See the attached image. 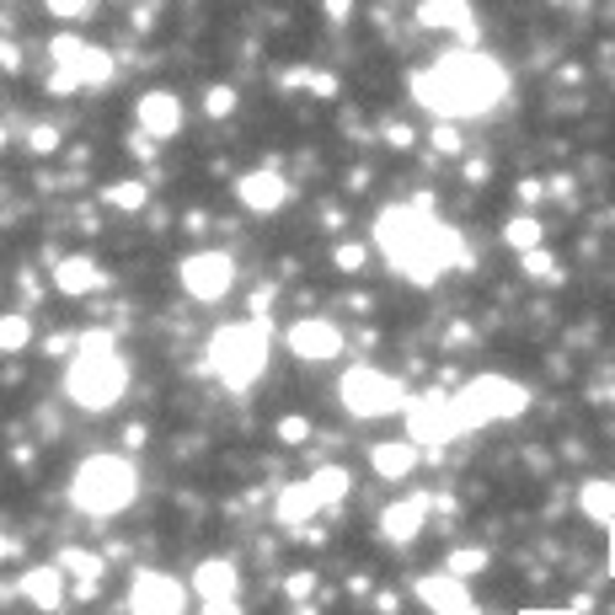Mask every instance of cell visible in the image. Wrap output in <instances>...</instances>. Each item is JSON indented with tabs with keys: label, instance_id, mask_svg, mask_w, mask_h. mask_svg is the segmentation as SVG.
Returning <instances> with one entry per match:
<instances>
[{
	"label": "cell",
	"instance_id": "cell-1",
	"mask_svg": "<svg viewBox=\"0 0 615 615\" xmlns=\"http://www.w3.org/2000/svg\"><path fill=\"white\" fill-rule=\"evenodd\" d=\"M374 242L385 251V262L396 273H407L412 284H434L439 273H450L466 262L460 231H450L445 220H434L428 204H391L374 220Z\"/></svg>",
	"mask_w": 615,
	"mask_h": 615
},
{
	"label": "cell",
	"instance_id": "cell-2",
	"mask_svg": "<svg viewBox=\"0 0 615 615\" xmlns=\"http://www.w3.org/2000/svg\"><path fill=\"white\" fill-rule=\"evenodd\" d=\"M412 97L439 113V119H471V113H488L508 97V70L492 59V54H477V48H460V54H445L434 59L428 70L412 76Z\"/></svg>",
	"mask_w": 615,
	"mask_h": 615
},
{
	"label": "cell",
	"instance_id": "cell-3",
	"mask_svg": "<svg viewBox=\"0 0 615 615\" xmlns=\"http://www.w3.org/2000/svg\"><path fill=\"white\" fill-rule=\"evenodd\" d=\"M123 391H128V365H123L119 343L97 327L81 332V348L65 369V396L86 412H108L123 402Z\"/></svg>",
	"mask_w": 615,
	"mask_h": 615
},
{
	"label": "cell",
	"instance_id": "cell-4",
	"mask_svg": "<svg viewBox=\"0 0 615 615\" xmlns=\"http://www.w3.org/2000/svg\"><path fill=\"white\" fill-rule=\"evenodd\" d=\"M134 497H139V477H134V466L123 455H91L70 477V503L91 519H113Z\"/></svg>",
	"mask_w": 615,
	"mask_h": 615
},
{
	"label": "cell",
	"instance_id": "cell-5",
	"mask_svg": "<svg viewBox=\"0 0 615 615\" xmlns=\"http://www.w3.org/2000/svg\"><path fill=\"white\" fill-rule=\"evenodd\" d=\"M209 369L220 374V385L231 391H251L268 369V322L251 316V322H231L209 337Z\"/></svg>",
	"mask_w": 615,
	"mask_h": 615
},
{
	"label": "cell",
	"instance_id": "cell-6",
	"mask_svg": "<svg viewBox=\"0 0 615 615\" xmlns=\"http://www.w3.org/2000/svg\"><path fill=\"white\" fill-rule=\"evenodd\" d=\"M450 402H455L460 434H471V428H488V423L519 417V412L530 407V391H525L519 380H508V374H477V380H466V385L455 391Z\"/></svg>",
	"mask_w": 615,
	"mask_h": 615
},
{
	"label": "cell",
	"instance_id": "cell-7",
	"mask_svg": "<svg viewBox=\"0 0 615 615\" xmlns=\"http://www.w3.org/2000/svg\"><path fill=\"white\" fill-rule=\"evenodd\" d=\"M337 396H343V407L354 412V417H391V412H407V391H402V380H391L385 369L374 365H354L343 374V385H337Z\"/></svg>",
	"mask_w": 615,
	"mask_h": 615
},
{
	"label": "cell",
	"instance_id": "cell-8",
	"mask_svg": "<svg viewBox=\"0 0 615 615\" xmlns=\"http://www.w3.org/2000/svg\"><path fill=\"white\" fill-rule=\"evenodd\" d=\"M177 279H182V289H188L193 300L220 305V300L236 289V262H231V251H193V257H182Z\"/></svg>",
	"mask_w": 615,
	"mask_h": 615
},
{
	"label": "cell",
	"instance_id": "cell-9",
	"mask_svg": "<svg viewBox=\"0 0 615 615\" xmlns=\"http://www.w3.org/2000/svg\"><path fill=\"white\" fill-rule=\"evenodd\" d=\"M407 439L417 450H439V445H450L460 439V423H455V402L450 396H417L407 402Z\"/></svg>",
	"mask_w": 615,
	"mask_h": 615
},
{
	"label": "cell",
	"instance_id": "cell-10",
	"mask_svg": "<svg viewBox=\"0 0 615 615\" xmlns=\"http://www.w3.org/2000/svg\"><path fill=\"white\" fill-rule=\"evenodd\" d=\"M289 354L294 359H305V365H327L343 354V327L327 322V316H300L294 327H289Z\"/></svg>",
	"mask_w": 615,
	"mask_h": 615
},
{
	"label": "cell",
	"instance_id": "cell-11",
	"mask_svg": "<svg viewBox=\"0 0 615 615\" xmlns=\"http://www.w3.org/2000/svg\"><path fill=\"white\" fill-rule=\"evenodd\" d=\"M188 611V589L171 573H139L128 589V615H182Z\"/></svg>",
	"mask_w": 615,
	"mask_h": 615
},
{
	"label": "cell",
	"instance_id": "cell-12",
	"mask_svg": "<svg viewBox=\"0 0 615 615\" xmlns=\"http://www.w3.org/2000/svg\"><path fill=\"white\" fill-rule=\"evenodd\" d=\"M417 600H423V605H428L434 615H477V605H471V589H466V578H450V573L417 578Z\"/></svg>",
	"mask_w": 615,
	"mask_h": 615
},
{
	"label": "cell",
	"instance_id": "cell-13",
	"mask_svg": "<svg viewBox=\"0 0 615 615\" xmlns=\"http://www.w3.org/2000/svg\"><path fill=\"white\" fill-rule=\"evenodd\" d=\"M428 514H434V497L428 492H412V497H396L385 514H380V535L391 540V546H402L412 535L428 525Z\"/></svg>",
	"mask_w": 615,
	"mask_h": 615
},
{
	"label": "cell",
	"instance_id": "cell-14",
	"mask_svg": "<svg viewBox=\"0 0 615 615\" xmlns=\"http://www.w3.org/2000/svg\"><path fill=\"white\" fill-rule=\"evenodd\" d=\"M236 199L251 214H279L289 204V177H279V171H246L242 182H236Z\"/></svg>",
	"mask_w": 615,
	"mask_h": 615
},
{
	"label": "cell",
	"instance_id": "cell-15",
	"mask_svg": "<svg viewBox=\"0 0 615 615\" xmlns=\"http://www.w3.org/2000/svg\"><path fill=\"white\" fill-rule=\"evenodd\" d=\"M134 119L145 128V139H171V134L182 128V102H177L171 91H145V97L134 102Z\"/></svg>",
	"mask_w": 615,
	"mask_h": 615
},
{
	"label": "cell",
	"instance_id": "cell-16",
	"mask_svg": "<svg viewBox=\"0 0 615 615\" xmlns=\"http://www.w3.org/2000/svg\"><path fill=\"white\" fill-rule=\"evenodd\" d=\"M193 594L199 600H236L242 594V568L231 557H209L193 568Z\"/></svg>",
	"mask_w": 615,
	"mask_h": 615
},
{
	"label": "cell",
	"instance_id": "cell-17",
	"mask_svg": "<svg viewBox=\"0 0 615 615\" xmlns=\"http://www.w3.org/2000/svg\"><path fill=\"white\" fill-rule=\"evenodd\" d=\"M417 460H423V450H417L412 439H380V445L369 450L374 477H385V482H407L412 471H417Z\"/></svg>",
	"mask_w": 615,
	"mask_h": 615
},
{
	"label": "cell",
	"instance_id": "cell-18",
	"mask_svg": "<svg viewBox=\"0 0 615 615\" xmlns=\"http://www.w3.org/2000/svg\"><path fill=\"white\" fill-rule=\"evenodd\" d=\"M22 600L33 611H59L65 605V573L59 568H27L22 573Z\"/></svg>",
	"mask_w": 615,
	"mask_h": 615
},
{
	"label": "cell",
	"instance_id": "cell-19",
	"mask_svg": "<svg viewBox=\"0 0 615 615\" xmlns=\"http://www.w3.org/2000/svg\"><path fill=\"white\" fill-rule=\"evenodd\" d=\"M417 22L423 27H455L466 43L477 38V22H471V5L466 0H423L417 5Z\"/></svg>",
	"mask_w": 615,
	"mask_h": 615
},
{
	"label": "cell",
	"instance_id": "cell-20",
	"mask_svg": "<svg viewBox=\"0 0 615 615\" xmlns=\"http://www.w3.org/2000/svg\"><path fill=\"white\" fill-rule=\"evenodd\" d=\"M97 284H102V268H97L91 257H59V262H54V289H59V294L81 300V294H91Z\"/></svg>",
	"mask_w": 615,
	"mask_h": 615
},
{
	"label": "cell",
	"instance_id": "cell-21",
	"mask_svg": "<svg viewBox=\"0 0 615 615\" xmlns=\"http://www.w3.org/2000/svg\"><path fill=\"white\" fill-rule=\"evenodd\" d=\"M322 508H327V503L316 497L311 477H305V482H294V488H284L279 492V503H273L279 525H289V530H294V525H305V519H311V514H322Z\"/></svg>",
	"mask_w": 615,
	"mask_h": 615
},
{
	"label": "cell",
	"instance_id": "cell-22",
	"mask_svg": "<svg viewBox=\"0 0 615 615\" xmlns=\"http://www.w3.org/2000/svg\"><path fill=\"white\" fill-rule=\"evenodd\" d=\"M578 508H583L594 525H615V482H583Z\"/></svg>",
	"mask_w": 615,
	"mask_h": 615
},
{
	"label": "cell",
	"instance_id": "cell-23",
	"mask_svg": "<svg viewBox=\"0 0 615 615\" xmlns=\"http://www.w3.org/2000/svg\"><path fill=\"white\" fill-rule=\"evenodd\" d=\"M54 568H59V573H76L81 583H97V578L108 573L102 557H97V551H81V546H65V551L54 557Z\"/></svg>",
	"mask_w": 615,
	"mask_h": 615
},
{
	"label": "cell",
	"instance_id": "cell-24",
	"mask_svg": "<svg viewBox=\"0 0 615 615\" xmlns=\"http://www.w3.org/2000/svg\"><path fill=\"white\" fill-rule=\"evenodd\" d=\"M70 76H76L81 86H102L108 76H113V54H102V48H91V43H86V54L70 65Z\"/></svg>",
	"mask_w": 615,
	"mask_h": 615
},
{
	"label": "cell",
	"instance_id": "cell-25",
	"mask_svg": "<svg viewBox=\"0 0 615 615\" xmlns=\"http://www.w3.org/2000/svg\"><path fill=\"white\" fill-rule=\"evenodd\" d=\"M439 573H450V578H477V573H488V546H460V551H450Z\"/></svg>",
	"mask_w": 615,
	"mask_h": 615
},
{
	"label": "cell",
	"instance_id": "cell-26",
	"mask_svg": "<svg viewBox=\"0 0 615 615\" xmlns=\"http://www.w3.org/2000/svg\"><path fill=\"white\" fill-rule=\"evenodd\" d=\"M27 343H33V322L22 311H5L0 316V354H22Z\"/></svg>",
	"mask_w": 615,
	"mask_h": 615
},
{
	"label": "cell",
	"instance_id": "cell-27",
	"mask_svg": "<svg viewBox=\"0 0 615 615\" xmlns=\"http://www.w3.org/2000/svg\"><path fill=\"white\" fill-rule=\"evenodd\" d=\"M503 242L514 246L519 257H525V251H535V246H540V220H535V214H514V220L503 225Z\"/></svg>",
	"mask_w": 615,
	"mask_h": 615
},
{
	"label": "cell",
	"instance_id": "cell-28",
	"mask_svg": "<svg viewBox=\"0 0 615 615\" xmlns=\"http://www.w3.org/2000/svg\"><path fill=\"white\" fill-rule=\"evenodd\" d=\"M311 488H316V497H322L327 508H337V503L348 497V471H343V466H322V471L311 477Z\"/></svg>",
	"mask_w": 615,
	"mask_h": 615
},
{
	"label": "cell",
	"instance_id": "cell-29",
	"mask_svg": "<svg viewBox=\"0 0 615 615\" xmlns=\"http://www.w3.org/2000/svg\"><path fill=\"white\" fill-rule=\"evenodd\" d=\"M311 434H316V428H311V417H300V412H289V417L273 423V439H279V445H311Z\"/></svg>",
	"mask_w": 615,
	"mask_h": 615
},
{
	"label": "cell",
	"instance_id": "cell-30",
	"mask_svg": "<svg viewBox=\"0 0 615 615\" xmlns=\"http://www.w3.org/2000/svg\"><path fill=\"white\" fill-rule=\"evenodd\" d=\"M102 199L113 209H145L150 188H145V182H113V188H102Z\"/></svg>",
	"mask_w": 615,
	"mask_h": 615
},
{
	"label": "cell",
	"instance_id": "cell-31",
	"mask_svg": "<svg viewBox=\"0 0 615 615\" xmlns=\"http://www.w3.org/2000/svg\"><path fill=\"white\" fill-rule=\"evenodd\" d=\"M519 268H525V279H540V284H551V279H557V257H551L546 246L525 251V257H519Z\"/></svg>",
	"mask_w": 615,
	"mask_h": 615
},
{
	"label": "cell",
	"instance_id": "cell-32",
	"mask_svg": "<svg viewBox=\"0 0 615 615\" xmlns=\"http://www.w3.org/2000/svg\"><path fill=\"white\" fill-rule=\"evenodd\" d=\"M204 113H209V119H225V113H236V91H231V86H209Z\"/></svg>",
	"mask_w": 615,
	"mask_h": 615
},
{
	"label": "cell",
	"instance_id": "cell-33",
	"mask_svg": "<svg viewBox=\"0 0 615 615\" xmlns=\"http://www.w3.org/2000/svg\"><path fill=\"white\" fill-rule=\"evenodd\" d=\"M332 262H337V268H343V273H359V268H365L369 262V251L359 242H343L337 246V251H332Z\"/></svg>",
	"mask_w": 615,
	"mask_h": 615
},
{
	"label": "cell",
	"instance_id": "cell-34",
	"mask_svg": "<svg viewBox=\"0 0 615 615\" xmlns=\"http://www.w3.org/2000/svg\"><path fill=\"white\" fill-rule=\"evenodd\" d=\"M27 150H33V156H54V150H59V128H54V123H38V128L27 134Z\"/></svg>",
	"mask_w": 615,
	"mask_h": 615
},
{
	"label": "cell",
	"instance_id": "cell-35",
	"mask_svg": "<svg viewBox=\"0 0 615 615\" xmlns=\"http://www.w3.org/2000/svg\"><path fill=\"white\" fill-rule=\"evenodd\" d=\"M434 145H439L445 156H455V150H460V128H455V123H439V128H434Z\"/></svg>",
	"mask_w": 615,
	"mask_h": 615
},
{
	"label": "cell",
	"instance_id": "cell-36",
	"mask_svg": "<svg viewBox=\"0 0 615 615\" xmlns=\"http://www.w3.org/2000/svg\"><path fill=\"white\" fill-rule=\"evenodd\" d=\"M48 11H54V16H70V22H76V16H86V11H91V0H48Z\"/></svg>",
	"mask_w": 615,
	"mask_h": 615
},
{
	"label": "cell",
	"instance_id": "cell-37",
	"mask_svg": "<svg viewBox=\"0 0 615 615\" xmlns=\"http://www.w3.org/2000/svg\"><path fill=\"white\" fill-rule=\"evenodd\" d=\"M385 145L391 150H412V128L407 123H385Z\"/></svg>",
	"mask_w": 615,
	"mask_h": 615
},
{
	"label": "cell",
	"instance_id": "cell-38",
	"mask_svg": "<svg viewBox=\"0 0 615 615\" xmlns=\"http://www.w3.org/2000/svg\"><path fill=\"white\" fill-rule=\"evenodd\" d=\"M311 589H316V573H294V578L284 583V594H289V600H305Z\"/></svg>",
	"mask_w": 615,
	"mask_h": 615
},
{
	"label": "cell",
	"instance_id": "cell-39",
	"mask_svg": "<svg viewBox=\"0 0 615 615\" xmlns=\"http://www.w3.org/2000/svg\"><path fill=\"white\" fill-rule=\"evenodd\" d=\"M0 70H22V48L0 38Z\"/></svg>",
	"mask_w": 615,
	"mask_h": 615
},
{
	"label": "cell",
	"instance_id": "cell-40",
	"mask_svg": "<svg viewBox=\"0 0 615 615\" xmlns=\"http://www.w3.org/2000/svg\"><path fill=\"white\" fill-rule=\"evenodd\" d=\"M204 615H242V600H204Z\"/></svg>",
	"mask_w": 615,
	"mask_h": 615
},
{
	"label": "cell",
	"instance_id": "cell-41",
	"mask_svg": "<svg viewBox=\"0 0 615 615\" xmlns=\"http://www.w3.org/2000/svg\"><path fill=\"white\" fill-rule=\"evenodd\" d=\"M16 551H22V540H16V535H5V530H0V562H11Z\"/></svg>",
	"mask_w": 615,
	"mask_h": 615
},
{
	"label": "cell",
	"instance_id": "cell-42",
	"mask_svg": "<svg viewBox=\"0 0 615 615\" xmlns=\"http://www.w3.org/2000/svg\"><path fill=\"white\" fill-rule=\"evenodd\" d=\"M348 11H354V0H327V16H332V22H348Z\"/></svg>",
	"mask_w": 615,
	"mask_h": 615
},
{
	"label": "cell",
	"instance_id": "cell-43",
	"mask_svg": "<svg viewBox=\"0 0 615 615\" xmlns=\"http://www.w3.org/2000/svg\"><path fill=\"white\" fill-rule=\"evenodd\" d=\"M540 193H546V182H519V199H525V204H535V199H540Z\"/></svg>",
	"mask_w": 615,
	"mask_h": 615
},
{
	"label": "cell",
	"instance_id": "cell-44",
	"mask_svg": "<svg viewBox=\"0 0 615 615\" xmlns=\"http://www.w3.org/2000/svg\"><path fill=\"white\" fill-rule=\"evenodd\" d=\"M0 150H5V123H0Z\"/></svg>",
	"mask_w": 615,
	"mask_h": 615
},
{
	"label": "cell",
	"instance_id": "cell-45",
	"mask_svg": "<svg viewBox=\"0 0 615 615\" xmlns=\"http://www.w3.org/2000/svg\"><path fill=\"white\" fill-rule=\"evenodd\" d=\"M530 615H557V611H530Z\"/></svg>",
	"mask_w": 615,
	"mask_h": 615
}]
</instances>
